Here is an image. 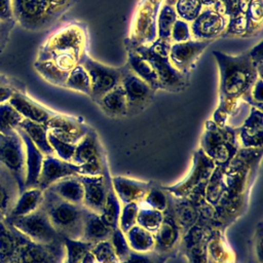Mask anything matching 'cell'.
Instances as JSON below:
<instances>
[{
  "label": "cell",
  "instance_id": "1",
  "mask_svg": "<svg viewBox=\"0 0 263 263\" xmlns=\"http://www.w3.org/2000/svg\"><path fill=\"white\" fill-rule=\"evenodd\" d=\"M219 73V103L214 113V122L224 126L228 115L245 100L255 84L262 78L253 64L249 51L232 55L213 51Z\"/></svg>",
  "mask_w": 263,
  "mask_h": 263
},
{
  "label": "cell",
  "instance_id": "2",
  "mask_svg": "<svg viewBox=\"0 0 263 263\" xmlns=\"http://www.w3.org/2000/svg\"><path fill=\"white\" fill-rule=\"evenodd\" d=\"M63 247V241L37 243L4 220L0 223V263H61Z\"/></svg>",
  "mask_w": 263,
  "mask_h": 263
},
{
  "label": "cell",
  "instance_id": "3",
  "mask_svg": "<svg viewBox=\"0 0 263 263\" xmlns=\"http://www.w3.org/2000/svg\"><path fill=\"white\" fill-rule=\"evenodd\" d=\"M88 31L84 23L71 21L57 28L39 47L36 61L67 57L81 64L88 54Z\"/></svg>",
  "mask_w": 263,
  "mask_h": 263
},
{
  "label": "cell",
  "instance_id": "4",
  "mask_svg": "<svg viewBox=\"0 0 263 263\" xmlns=\"http://www.w3.org/2000/svg\"><path fill=\"white\" fill-rule=\"evenodd\" d=\"M41 206L62 238L80 240L84 218L87 213L82 204L67 201L45 189Z\"/></svg>",
  "mask_w": 263,
  "mask_h": 263
},
{
  "label": "cell",
  "instance_id": "5",
  "mask_svg": "<svg viewBox=\"0 0 263 263\" xmlns=\"http://www.w3.org/2000/svg\"><path fill=\"white\" fill-rule=\"evenodd\" d=\"M126 41L151 65L158 77L160 89L170 92H180L187 88L189 76L182 74L172 66L167 53L158 52L151 45L134 43L128 38H126Z\"/></svg>",
  "mask_w": 263,
  "mask_h": 263
},
{
  "label": "cell",
  "instance_id": "6",
  "mask_svg": "<svg viewBox=\"0 0 263 263\" xmlns=\"http://www.w3.org/2000/svg\"><path fill=\"white\" fill-rule=\"evenodd\" d=\"M12 10L15 23L31 32L46 30L59 20L48 0H12Z\"/></svg>",
  "mask_w": 263,
  "mask_h": 263
},
{
  "label": "cell",
  "instance_id": "7",
  "mask_svg": "<svg viewBox=\"0 0 263 263\" xmlns=\"http://www.w3.org/2000/svg\"><path fill=\"white\" fill-rule=\"evenodd\" d=\"M4 221L37 243L52 245L63 241L62 236L50 223L42 206L31 214L5 218Z\"/></svg>",
  "mask_w": 263,
  "mask_h": 263
},
{
  "label": "cell",
  "instance_id": "8",
  "mask_svg": "<svg viewBox=\"0 0 263 263\" xmlns=\"http://www.w3.org/2000/svg\"><path fill=\"white\" fill-rule=\"evenodd\" d=\"M0 163L14 176L22 192L25 189L26 152L16 129L8 133L0 132Z\"/></svg>",
  "mask_w": 263,
  "mask_h": 263
},
{
  "label": "cell",
  "instance_id": "9",
  "mask_svg": "<svg viewBox=\"0 0 263 263\" xmlns=\"http://www.w3.org/2000/svg\"><path fill=\"white\" fill-rule=\"evenodd\" d=\"M80 65H82L88 73L90 79L89 98L93 102H97L105 93L119 85L121 82V67L105 65L92 59L89 53L83 58Z\"/></svg>",
  "mask_w": 263,
  "mask_h": 263
},
{
  "label": "cell",
  "instance_id": "10",
  "mask_svg": "<svg viewBox=\"0 0 263 263\" xmlns=\"http://www.w3.org/2000/svg\"><path fill=\"white\" fill-rule=\"evenodd\" d=\"M158 0H141L130 23L128 39L137 44L151 45L156 39Z\"/></svg>",
  "mask_w": 263,
  "mask_h": 263
},
{
  "label": "cell",
  "instance_id": "11",
  "mask_svg": "<svg viewBox=\"0 0 263 263\" xmlns=\"http://www.w3.org/2000/svg\"><path fill=\"white\" fill-rule=\"evenodd\" d=\"M71 162L79 165L80 175L98 176L103 172V156L99 138L89 130L77 144Z\"/></svg>",
  "mask_w": 263,
  "mask_h": 263
},
{
  "label": "cell",
  "instance_id": "12",
  "mask_svg": "<svg viewBox=\"0 0 263 263\" xmlns=\"http://www.w3.org/2000/svg\"><path fill=\"white\" fill-rule=\"evenodd\" d=\"M121 69L122 77L120 84L127 102V115H135L150 105L156 90L132 72L126 65L122 66Z\"/></svg>",
  "mask_w": 263,
  "mask_h": 263
},
{
  "label": "cell",
  "instance_id": "13",
  "mask_svg": "<svg viewBox=\"0 0 263 263\" xmlns=\"http://www.w3.org/2000/svg\"><path fill=\"white\" fill-rule=\"evenodd\" d=\"M210 44L211 41L194 39L172 43L168 50V60L175 69L190 77L197 61Z\"/></svg>",
  "mask_w": 263,
  "mask_h": 263
},
{
  "label": "cell",
  "instance_id": "14",
  "mask_svg": "<svg viewBox=\"0 0 263 263\" xmlns=\"http://www.w3.org/2000/svg\"><path fill=\"white\" fill-rule=\"evenodd\" d=\"M228 18L214 8L203 7L198 16L190 23L191 38L201 41H213L222 37Z\"/></svg>",
  "mask_w": 263,
  "mask_h": 263
},
{
  "label": "cell",
  "instance_id": "15",
  "mask_svg": "<svg viewBox=\"0 0 263 263\" xmlns=\"http://www.w3.org/2000/svg\"><path fill=\"white\" fill-rule=\"evenodd\" d=\"M234 143L235 137L231 127L220 126L214 121L208 122L201 140L204 153L212 157L226 158L234 151Z\"/></svg>",
  "mask_w": 263,
  "mask_h": 263
},
{
  "label": "cell",
  "instance_id": "16",
  "mask_svg": "<svg viewBox=\"0 0 263 263\" xmlns=\"http://www.w3.org/2000/svg\"><path fill=\"white\" fill-rule=\"evenodd\" d=\"M48 133L58 139L76 145L91 128L80 118L55 112L45 123Z\"/></svg>",
  "mask_w": 263,
  "mask_h": 263
},
{
  "label": "cell",
  "instance_id": "17",
  "mask_svg": "<svg viewBox=\"0 0 263 263\" xmlns=\"http://www.w3.org/2000/svg\"><path fill=\"white\" fill-rule=\"evenodd\" d=\"M8 103L23 116V118L37 123L45 124L49 118L55 114V111L33 99L27 92V89L16 90L11 96Z\"/></svg>",
  "mask_w": 263,
  "mask_h": 263
},
{
  "label": "cell",
  "instance_id": "18",
  "mask_svg": "<svg viewBox=\"0 0 263 263\" xmlns=\"http://www.w3.org/2000/svg\"><path fill=\"white\" fill-rule=\"evenodd\" d=\"M76 175H80L79 165L65 161L55 155H46L43 158L38 187L45 190L57 181Z\"/></svg>",
  "mask_w": 263,
  "mask_h": 263
},
{
  "label": "cell",
  "instance_id": "19",
  "mask_svg": "<svg viewBox=\"0 0 263 263\" xmlns=\"http://www.w3.org/2000/svg\"><path fill=\"white\" fill-rule=\"evenodd\" d=\"M83 185L82 205L89 212L97 215L103 213L108 194V185L102 175L79 177Z\"/></svg>",
  "mask_w": 263,
  "mask_h": 263
},
{
  "label": "cell",
  "instance_id": "20",
  "mask_svg": "<svg viewBox=\"0 0 263 263\" xmlns=\"http://www.w3.org/2000/svg\"><path fill=\"white\" fill-rule=\"evenodd\" d=\"M21 136L26 152V175H25V189L38 187L39 176L42 167L44 155L40 150L33 144L27 134L20 127L15 128Z\"/></svg>",
  "mask_w": 263,
  "mask_h": 263
},
{
  "label": "cell",
  "instance_id": "21",
  "mask_svg": "<svg viewBox=\"0 0 263 263\" xmlns=\"http://www.w3.org/2000/svg\"><path fill=\"white\" fill-rule=\"evenodd\" d=\"M178 18L174 6L163 4L158 12L156 21V39L151 46L161 53H167L172 44V29Z\"/></svg>",
  "mask_w": 263,
  "mask_h": 263
},
{
  "label": "cell",
  "instance_id": "22",
  "mask_svg": "<svg viewBox=\"0 0 263 263\" xmlns=\"http://www.w3.org/2000/svg\"><path fill=\"white\" fill-rule=\"evenodd\" d=\"M124 47L127 54V61L125 65L129 68V70L145 82H147L154 90H159L160 86L158 77L151 65L129 45L126 39L124 40Z\"/></svg>",
  "mask_w": 263,
  "mask_h": 263
},
{
  "label": "cell",
  "instance_id": "23",
  "mask_svg": "<svg viewBox=\"0 0 263 263\" xmlns=\"http://www.w3.org/2000/svg\"><path fill=\"white\" fill-rule=\"evenodd\" d=\"M240 141L243 146L253 148L261 147L262 142V112L261 109L252 107L250 114L240 125Z\"/></svg>",
  "mask_w": 263,
  "mask_h": 263
},
{
  "label": "cell",
  "instance_id": "24",
  "mask_svg": "<svg viewBox=\"0 0 263 263\" xmlns=\"http://www.w3.org/2000/svg\"><path fill=\"white\" fill-rule=\"evenodd\" d=\"M20 193L21 189L16 179L0 163V210L5 217L14 205Z\"/></svg>",
  "mask_w": 263,
  "mask_h": 263
},
{
  "label": "cell",
  "instance_id": "25",
  "mask_svg": "<svg viewBox=\"0 0 263 263\" xmlns=\"http://www.w3.org/2000/svg\"><path fill=\"white\" fill-rule=\"evenodd\" d=\"M43 194H44V190H42L39 187L24 189L20 193L14 205L12 206V209L10 210V212L7 214L5 218L25 216L35 212L42 204Z\"/></svg>",
  "mask_w": 263,
  "mask_h": 263
},
{
  "label": "cell",
  "instance_id": "26",
  "mask_svg": "<svg viewBox=\"0 0 263 263\" xmlns=\"http://www.w3.org/2000/svg\"><path fill=\"white\" fill-rule=\"evenodd\" d=\"M113 229L110 228L100 217L95 213L87 211L80 240L95 245L104 240H107L111 236Z\"/></svg>",
  "mask_w": 263,
  "mask_h": 263
},
{
  "label": "cell",
  "instance_id": "27",
  "mask_svg": "<svg viewBox=\"0 0 263 263\" xmlns=\"http://www.w3.org/2000/svg\"><path fill=\"white\" fill-rule=\"evenodd\" d=\"M95 103L108 116L121 117L127 115V102L121 84L105 93Z\"/></svg>",
  "mask_w": 263,
  "mask_h": 263
},
{
  "label": "cell",
  "instance_id": "28",
  "mask_svg": "<svg viewBox=\"0 0 263 263\" xmlns=\"http://www.w3.org/2000/svg\"><path fill=\"white\" fill-rule=\"evenodd\" d=\"M47 189L67 201L82 204L83 185L77 176H70L57 181Z\"/></svg>",
  "mask_w": 263,
  "mask_h": 263
},
{
  "label": "cell",
  "instance_id": "29",
  "mask_svg": "<svg viewBox=\"0 0 263 263\" xmlns=\"http://www.w3.org/2000/svg\"><path fill=\"white\" fill-rule=\"evenodd\" d=\"M17 127L22 128L27 134L29 139L33 142V144L40 150V152L44 156L54 155L53 149L51 148L48 142V130L45 124L37 123L24 118Z\"/></svg>",
  "mask_w": 263,
  "mask_h": 263
},
{
  "label": "cell",
  "instance_id": "30",
  "mask_svg": "<svg viewBox=\"0 0 263 263\" xmlns=\"http://www.w3.org/2000/svg\"><path fill=\"white\" fill-rule=\"evenodd\" d=\"M34 69L48 83L65 88V83L70 72L60 69L50 60L35 61Z\"/></svg>",
  "mask_w": 263,
  "mask_h": 263
},
{
  "label": "cell",
  "instance_id": "31",
  "mask_svg": "<svg viewBox=\"0 0 263 263\" xmlns=\"http://www.w3.org/2000/svg\"><path fill=\"white\" fill-rule=\"evenodd\" d=\"M65 88L82 92L89 97L90 95V79L88 73L82 65H77L68 75L65 83Z\"/></svg>",
  "mask_w": 263,
  "mask_h": 263
},
{
  "label": "cell",
  "instance_id": "32",
  "mask_svg": "<svg viewBox=\"0 0 263 263\" xmlns=\"http://www.w3.org/2000/svg\"><path fill=\"white\" fill-rule=\"evenodd\" d=\"M114 187L119 197L124 202H132L133 200L139 198V196L145 193L146 187L144 183H137L130 180H114Z\"/></svg>",
  "mask_w": 263,
  "mask_h": 263
},
{
  "label": "cell",
  "instance_id": "33",
  "mask_svg": "<svg viewBox=\"0 0 263 263\" xmlns=\"http://www.w3.org/2000/svg\"><path fill=\"white\" fill-rule=\"evenodd\" d=\"M174 8L178 18L190 24L198 16L203 6L201 0H177Z\"/></svg>",
  "mask_w": 263,
  "mask_h": 263
},
{
  "label": "cell",
  "instance_id": "34",
  "mask_svg": "<svg viewBox=\"0 0 263 263\" xmlns=\"http://www.w3.org/2000/svg\"><path fill=\"white\" fill-rule=\"evenodd\" d=\"M23 116L8 103L0 104V132L8 133L15 129L23 120Z\"/></svg>",
  "mask_w": 263,
  "mask_h": 263
},
{
  "label": "cell",
  "instance_id": "35",
  "mask_svg": "<svg viewBox=\"0 0 263 263\" xmlns=\"http://www.w3.org/2000/svg\"><path fill=\"white\" fill-rule=\"evenodd\" d=\"M119 203L116 198L115 192L109 187L106 202L103 209V213L100 215L101 219L113 230L116 228L117 219L119 215Z\"/></svg>",
  "mask_w": 263,
  "mask_h": 263
},
{
  "label": "cell",
  "instance_id": "36",
  "mask_svg": "<svg viewBox=\"0 0 263 263\" xmlns=\"http://www.w3.org/2000/svg\"><path fill=\"white\" fill-rule=\"evenodd\" d=\"M47 138H48V142H49L51 148L53 149L54 155L65 161L71 162L76 145L64 142V141L58 139L57 137H54L53 135H51L50 133L47 134Z\"/></svg>",
  "mask_w": 263,
  "mask_h": 263
},
{
  "label": "cell",
  "instance_id": "37",
  "mask_svg": "<svg viewBox=\"0 0 263 263\" xmlns=\"http://www.w3.org/2000/svg\"><path fill=\"white\" fill-rule=\"evenodd\" d=\"M129 234L132 235L129 240H130V246L133 245L135 249L139 251H146L151 248L153 240L151 239L150 233L142 228V227H135L129 229Z\"/></svg>",
  "mask_w": 263,
  "mask_h": 263
},
{
  "label": "cell",
  "instance_id": "38",
  "mask_svg": "<svg viewBox=\"0 0 263 263\" xmlns=\"http://www.w3.org/2000/svg\"><path fill=\"white\" fill-rule=\"evenodd\" d=\"M138 221L139 224L145 227L147 231H154L159 227L161 223V217L156 211L143 210L138 214Z\"/></svg>",
  "mask_w": 263,
  "mask_h": 263
},
{
  "label": "cell",
  "instance_id": "39",
  "mask_svg": "<svg viewBox=\"0 0 263 263\" xmlns=\"http://www.w3.org/2000/svg\"><path fill=\"white\" fill-rule=\"evenodd\" d=\"M171 39H172V43L184 42V41H188V40L192 39L189 23H187L183 20L177 18L176 22L174 23V26L172 29Z\"/></svg>",
  "mask_w": 263,
  "mask_h": 263
},
{
  "label": "cell",
  "instance_id": "40",
  "mask_svg": "<svg viewBox=\"0 0 263 263\" xmlns=\"http://www.w3.org/2000/svg\"><path fill=\"white\" fill-rule=\"evenodd\" d=\"M111 236L113 240V250L115 252L116 257L119 258L120 260H124L129 254V251H128V246L123 237L122 231L116 227L113 230Z\"/></svg>",
  "mask_w": 263,
  "mask_h": 263
},
{
  "label": "cell",
  "instance_id": "41",
  "mask_svg": "<svg viewBox=\"0 0 263 263\" xmlns=\"http://www.w3.org/2000/svg\"><path fill=\"white\" fill-rule=\"evenodd\" d=\"M262 100H263V81H262V78H259L253 85L250 91V95L243 101L247 102L252 107L261 109Z\"/></svg>",
  "mask_w": 263,
  "mask_h": 263
},
{
  "label": "cell",
  "instance_id": "42",
  "mask_svg": "<svg viewBox=\"0 0 263 263\" xmlns=\"http://www.w3.org/2000/svg\"><path fill=\"white\" fill-rule=\"evenodd\" d=\"M174 237H175V231L173 229V226L163 221V223L161 224V228L158 232L156 243L164 249V247H167L173 243Z\"/></svg>",
  "mask_w": 263,
  "mask_h": 263
},
{
  "label": "cell",
  "instance_id": "43",
  "mask_svg": "<svg viewBox=\"0 0 263 263\" xmlns=\"http://www.w3.org/2000/svg\"><path fill=\"white\" fill-rule=\"evenodd\" d=\"M15 22L0 21V53H2L8 44L12 30L15 27Z\"/></svg>",
  "mask_w": 263,
  "mask_h": 263
},
{
  "label": "cell",
  "instance_id": "44",
  "mask_svg": "<svg viewBox=\"0 0 263 263\" xmlns=\"http://www.w3.org/2000/svg\"><path fill=\"white\" fill-rule=\"evenodd\" d=\"M52 8L53 13L58 18H60L66 11H68L77 0H48Z\"/></svg>",
  "mask_w": 263,
  "mask_h": 263
},
{
  "label": "cell",
  "instance_id": "45",
  "mask_svg": "<svg viewBox=\"0 0 263 263\" xmlns=\"http://www.w3.org/2000/svg\"><path fill=\"white\" fill-rule=\"evenodd\" d=\"M137 206L135 203L127 204L122 214V222H121V231H128L130 229L132 223H134L135 218L137 216Z\"/></svg>",
  "mask_w": 263,
  "mask_h": 263
},
{
  "label": "cell",
  "instance_id": "46",
  "mask_svg": "<svg viewBox=\"0 0 263 263\" xmlns=\"http://www.w3.org/2000/svg\"><path fill=\"white\" fill-rule=\"evenodd\" d=\"M263 43L262 41H260L257 45H255L250 51L249 54L251 57V60L253 62V64L255 65L258 73L262 76V66H263Z\"/></svg>",
  "mask_w": 263,
  "mask_h": 263
},
{
  "label": "cell",
  "instance_id": "47",
  "mask_svg": "<svg viewBox=\"0 0 263 263\" xmlns=\"http://www.w3.org/2000/svg\"><path fill=\"white\" fill-rule=\"evenodd\" d=\"M0 21L15 22L13 18L12 0H0Z\"/></svg>",
  "mask_w": 263,
  "mask_h": 263
},
{
  "label": "cell",
  "instance_id": "48",
  "mask_svg": "<svg viewBox=\"0 0 263 263\" xmlns=\"http://www.w3.org/2000/svg\"><path fill=\"white\" fill-rule=\"evenodd\" d=\"M147 200H149L151 206L158 209V210H162L165 205V199L163 197V195L158 192V191H152L150 192V194L147 197Z\"/></svg>",
  "mask_w": 263,
  "mask_h": 263
},
{
  "label": "cell",
  "instance_id": "49",
  "mask_svg": "<svg viewBox=\"0 0 263 263\" xmlns=\"http://www.w3.org/2000/svg\"><path fill=\"white\" fill-rule=\"evenodd\" d=\"M122 263H154L150 257L145 256L144 254H132L129 253L127 257L122 260Z\"/></svg>",
  "mask_w": 263,
  "mask_h": 263
},
{
  "label": "cell",
  "instance_id": "50",
  "mask_svg": "<svg viewBox=\"0 0 263 263\" xmlns=\"http://www.w3.org/2000/svg\"><path fill=\"white\" fill-rule=\"evenodd\" d=\"M218 0H201L202 2V6L203 7H208V8H212Z\"/></svg>",
  "mask_w": 263,
  "mask_h": 263
},
{
  "label": "cell",
  "instance_id": "51",
  "mask_svg": "<svg viewBox=\"0 0 263 263\" xmlns=\"http://www.w3.org/2000/svg\"><path fill=\"white\" fill-rule=\"evenodd\" d=\"M11 79H12V77L0 73V85L3 84V83H6V82H8V81H10Z\"/></svg>",
  "mask_w": 263,
  "mask_h": 263
},
{
  "label": "cell",
  "instance_id": "52",
  "mask_svg": "<svg viewBox=\"0 0 263 263\" xmlns=\"http://www.w3.org/2000/svg\"><path fill=\"white\" fill-rule=\"evenodd\" d=\"M176 2H177V0H164V4L170 5V6H174Z\"/></svg>",
  "mask_w": 263,
  "mask_h": 263
},
{
  "label": "cell",
  "instance_id": "53",
  "mask_svg": "<svg viewBox=\"0 0 263 263\" xmlns=\"http://www.w3.org/2000/svg\"><path fill=\"white\" fill-rule=\"evenodd\" d=\"M4 219H5V215H4V213L0 210V223H1Z\"/></svg>",
  "mask_w": 263,
  "mask_h": 263
},
{
  "label": "cell",
  "instance_id": "54",
  "mask_svg": "<svg viewBox=\"0 0 263 263\" xmlns=\"http://www.w3.org/2000/svg\"><path fill=\"white\" fill-rule=\"evenodd\" d=\"M64 263H74V262H70V261H67V260H65V262Z\"/></svg>",
  "mask_w": 263,
  "mask_h": 263
}]
</instances>
